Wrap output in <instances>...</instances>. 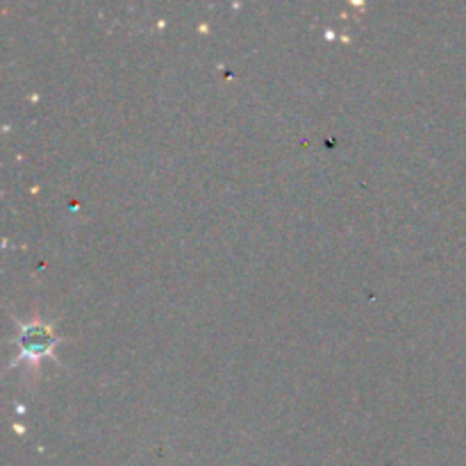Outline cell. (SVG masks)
I'll use <instances>...</instances> for the list:
<instances>
[{
  "instance_id": "6da1fadb",
  "label": "cell",
  "mask_w": 466,
  "mask_h": 466,
  "mask_svg": "<svg viewBox=\"0 0 466 466\" xmlns=\"http://www.w3.org/2000/svg\"><path fill=\"white\" fill-rule=\"evenodd\" d=\"M21 349L25 358L30 360L44 358V355L50 353V349H53V335H50V330L46 326L32 323V326L23 328Z\"/></svg>"
}]
</instances>
